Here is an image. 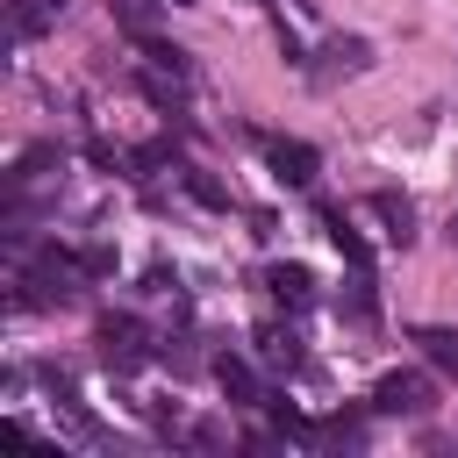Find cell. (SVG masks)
<instances>
[{
    "instance_id": "9c48e42d",
    "label": "cell",
    "mask_w": 458,
    "mask_h": 458,
    "mask_svg": "<svg viewBox=\"0 0 458 458\" xmlns=\"http://www.w3.org/2000/svg\"><path fill=\"white\" fill-rule=\"evenodd\" d=\"M265 286H272V301H286V308H308V301H315L308 265H272V272H265Z\"/></svg>"
},
{
    "instance_id": "277c9868",
    "label": "cell",
    "mask_w": 458,
    "mask_h": 458,
    "mask_svg": "<svg viewBox=\"0 0 458 458\" xmlns=\"http://www.w3.org/2000/svg\"><path fill=\"white\" fill-rule=\"evenodd\" d=\"M372 408H379V415H429V408H437V386H429L422 372H386V379L372 386Z\"/></svg>"
},
{
    "instance_id": "9a60e30c",
    "label": "cell",
    "mask_w": 458,
    "mask_h": 458,
    "mask_svg": "<svg viewBox=\"0 0 458 458\" xmlns=\"http://www.w3.org/2000/svg\"><path fill=\"white\" fill-rule=\"evenodd\" d=\"M451 243H458V215H451Z\"/></svg>"
},
{
    "instance_id": "5b68a950",
    "label": "cell",
    "mask_w": 458,
    "mask_h": 458,
    "mask_svg": "<svg viewBox=\"0 0 458 458\" xmlns=\"http://www.w3.org/2000/svg\"><path fill=\"white\" fill-rule=\"evenodd\" d=\"M215 379H222L229 408H272V401H265V379H258V365H250L243 351H222V358H215Z\"/></svg>"
},
{
    "instance_id": "8992f818",
    "label": "cell",
    "mask_w": 458,
    "mask_h": 458,
    "mask_svg": "<svg viewBox=\"0 0 458 458\" xmlns=\"http://www.w3.org/2000/svg\"><path fill=\"white\" fill-rule=\"evenodd\" d=\"M408 344H415L444 379H458V329H451V322H415V329H408Z\"/></svg>"
},
{
    "instance_id": "3957f363",
    "label": "cell",
    "mask_w": 458,
    "mask_h": 458,
    "mask_svg": "<svg viewBox=\"0 0 458 458\" xmlns=\"http://www.w3.org/2000/svg\"><path fill=\"white\" fill-rule=\"evenodd\" d=\"M258 150H265L272 179H286V186H315V172H322V150L301 136H258Z\"/></svg>"
},
{
    "instance_id": "ba28073f",
    "label": "cell",
    "mask_w": 458,
    "mask_h": 458,
    "mask_svg": "<svg viewBox=\"0 0 458 458\" xmlns=\"http://www.w3.org/2000/svg\"><path fill=\"white\" fill-rule=\"evenodd\" d=\"M322 57H329V64H322L315 79L329 86L336 72H365V64H372V43H365V36H329V50H322Z\"/></svg>"
},
{
    "instance_id": "8fae6325",
    "label": "cell",
    "mask_w": 458,
    "mask_h": 458,
    "mask_svg": "<svg viewBox=\"0 0 458 458\" xmlns=\"http://www.w3.org/2000/svg\"><path fill=\"white\" fill-rule=\"evenodd\" d=\"M322 229H329V243H336L351 265H372V250H365V236H358V222H351L344 208H322Z\"/></svg>"
},
{
    "instance_id": "30bf717a",
    "label": "cell",
    "mask_w": 458,
    "mask_h": 458,
    "mask_svg": "<svg viewBox=\"0 0 458 458\" xmlns=\"http://www.w3.org/2000/svg\"><path fill=\"white\" fill-rule=\"evenodd\" d=\"M258 351H265V365H286V372H301V365H308L301 336H293V329H279V322H265V329H258Z\"/></svg>"
},
{
    "instance_id": "7c38bea8",
    "label": "cell",
    "mask_w": 458,
    "mask_h": 458,
    "mask_svg": "<svg viewBox=\"0 0 458 458\" xmlns=\"http://www.w3.org/2000/svg\"><path fill=\"white\" fill-rule=\"evenodd\" d=\"M336 308H344L351 322H372V315H379V308H372V279H365V265H351V286L336 293Z\"/></svg>"
},
{
    "instance_id": "4fadbf2b",
    "label": "cell",
    "mask_w": 458,
    "mask_h": 458,
    "mask_svg": "<svg viewBox=\"0 0 458 458\" xmlns=\"http://www.w3.org/2000/svg\"><path fill=\"white\" fill-rule=\"evenodd\" d=\"M107 7H114V21H122V29L136 36V43H143V36L157 29V7H150V0H107Z\"/></svg>"
},
{
    "instance_id": "52a82bcc",
    "label": "cell",
    "mask_w": 458,
    "mask_h": 458,
    "mask_svg": "<svg viewBox=\"0 0 458 458\" xmlns=\"http://www.w3.org/2000/svg\"><path fill=\"white\" fill-rule=\"evenodd\" d=\"M365 208H372V215H379V222H386V236H394V243H401V250H408V243H415V208H408V193H394V186H379V193H372V200H365Z\"/></svg>"
},
{
    "instance_id": "5bb4252c",
    "label": "cell",
    "mask_w": 458,
    "mask_h": 458,
    "mask_svg": "<svg viewBox=\"0 0 458 458\" xmlns=\"http://www.w3.org/2000/svg\"><path fill=\"white\" fill-rule=\"evenodd\" d=\"M186 186H193V193H200V200H208V208H229V193H222V186H215V179H208V172H186Z\"/></svg>"
},
{
    "instance_id": "6da1fadb",
    "label": "cell",
    "mask_w": 458,
    "mask_h": 458,
    "mask_svg": "<svg viewBox=\"0 0 458 458\" xmlns=\"http://www.w3.org/2000/svg\"><path fill=\"white\" fill-rule=\"evenodd\" d=\"M79 272H86V258H64V250H43L29 272H21V308H64V301H79Z\"/></svg>"
},
{
    "instance_id": "2e32d148",
    "label": "cell",
    "mask_w": 458,
    "mask_h": 458,
    "mask_svg": "<svg viewBox=\"0 0 458 458\" xmlns=\"http://www.w3.org/2000/svg\"><path fill=\"white\" fill-rule=\"evenodd\" d=\"M172 7H193V0H172Z\"/></svg>"
},
{
    "instance_id": "7a4b0ae2",
    "label": "cell",
    "mask_w": 458,
    "mask_h": 458,
    "mask_svg": "<svg viewBox=\"0 0 458 458\" xmlns=\"http://www.w3.org/2000/svg\"><path fill=\"white\" fill-rule=\"evenodd\" d=\"M100 365H107V372H122V379L150 365V336H143V322H136V315H107V322H100Z\"/></svg>"
}]
</instances>
